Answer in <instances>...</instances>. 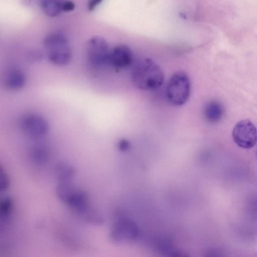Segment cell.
Instances as JSON below:
<instances>
[{
	"label": "cell",
	"mask_w": 257,
	"mask_h": 257,
	"mask_svg": "<svg viewBox=\"0 0 257 257\" xmlns=\"http://www.w3.org/2000/svg\"><path fill=\"white\" fill-rule=\"evenodd\" d=\"M130 144L129 142L125 139L121 140L118 143V149L122 152H125L130 148Z\"/></svg>",
	"instance_id": "18"
},
{
	"label": "cell",
	"mask_w": 257,
	"mask_h": 257,
	"mask_svg": "<svg viewBox=\"0 0 257 257\" xmlns=\"http://www.w3.org/2000/svg\"><path fill=\"white\" fill-rule=\"evenodd\" d=\"M133 53L131 48L125 44H118L111 49L109 64L120 70L128 68L132 64Z\"/></svg>",
	"instance_id": "8"
},
{
	"label": "cell",
	"mask_w": 257,
	"mask_h": 257,
	"mask_svg": "<svg viewBox=\"0 0 257 257\" xmlns=\"http://www.w3.org/2000/svg\"><path fill=\"white\" fill-rule=\"evenodd\" d=\"M131 80L135 87L143 90L158 88L163 83L164 74L161 67L150 58H143L133 66Z\"/></svg>",
	"instance_id": "1"
},
{
	"label": "cell",
	"mask_w": 257,
	"mask_h": 257,
	"mask_svg": "<svg viewBox=\"0 0 257 257\" xmlns=\"http://www.w3.org/2000/svg\"><path fill=\"white\" fill-rule=\"evenodd\" d=\"M9 186V177L0 162V192L6 190Z\"/></svg>",
	"instance_id": "15"
},
{
	"label": "cell",
	"mask_w": 257,
	"mask_h": 257,
	"mask_svg": "<svg viewBox=\"0 0 257 257\" xmlns=\"http://www.w3.org/2000/svg\"><path fill=\"white\" fill-rule=\"evenodd\" d=\"M155 247L162 257H168L176 249L172 241L167 237H161L155 242Z\"/></svg>",
	"instance_id": "13"
},
{
	"label": "cell",
	"mask_w": 257,
	"mask_h": 257,
	"mask_svg": "<svg viewBox=\"0 0 257 257\" xmlns=\"http://www.w3.org/2000/svg\"><path fill=\"white\" fill-rule=\"evenodd\" d=\"M74 172L73 167L66 163H60L56 167V176L59 182H69Z\"/></svg>",
	"instance_id": "12"
},
{
	"label": "cell",
	"mask_w": 257,
	"mask_h": 257,
	"mask_svg": "<svg viewBox=\"0 0 257 257\" xmlns=\"http://www.w3.org/2000/svg\"><path fill=\"white\" fill-rule=\"evenodd\" d=\"M25 80V76L21 70L13 69L10 70L6 74L5 84L9 89L18 90L24 86Z\"/></svg>",
	"instance_id": "10"
},
{
	"label": "cell",
	"mask_w": 257,
	"mask_h": 257,
	"mask_svg": "<svg viewBox=\"0 0 257 257\" xmlns=\"http://www.w3.org/2000/svg\"><path fill=\"white\" fill-rule=\"evenodd\" d=\"M75 8L74 4L71 1H63V9L64 12H69Z\"/></svg>",
	"instance_id": "19"
},
{
	"label": "cell",
	"mask_w": 257,
	"mask_h": 257,
	"mask_svg": "<svg viewBox=\"0 0 257 257\" xmlns=\"http://www.w3.org/2000/svg\"><path fill=\"white\" fill-rule=\"evenodd\" d=\"M110 51L109 44L102 37L93 36L87 42V58L93 67H102L109 64Z\"/></svg>",
	"instance_id": "4"
},
{
	"label": "cell",
	"mask_w": 257,
	"mask_h": 257,
	"mask_svg": "<svg viewBox=\"0 0 257 257\" xmlns=\"http://www.w3.org/2000/svg\"><path fill=\"white\" fill-rule=\"evenodd\" d=\"M63 2L46 0L41 2L40 6L43 12L48 16L56 17L63 12Z\"/></svg>",
	"instance_id": "11"
},
{
	"label": "cell",
	"mask_w": 257,
	"mask_h": 257,
	"mask_svg": "<svg viewBox=\"0 0 257 257\" xmlns=\"http://www.w3.org/2000/svg\"><path fill=\"white\" fill-rule=\"evenodd\" d=\"M44 46L49 61L59 66L67 64L71 60L72 51L66 36L60 32H54L44 39Z\"/></svg>",
	"instance_id": "2"
},
{
	"label": "cell",
	"mask_w": 257,
	"mask_h": 257,
	"mask_svg": "<svg viewBox=\"0 0 257 257\" xmlns=\"http://www.w3.org/2000/svg\"><path fill=\"white\" fill-rule=\"evenodd\" d=\"M139 233V228L135 221L127 217L120 216L112 225L110 236L113 240L123 243L136 240Z\"/></svg>",
	"instance_id": "5"
},
{
	"label": "cell",
	"mask_w": 257,
	"mask_h": 257,
	"mask_svg": "<svg viewBox=\"0 0 257 257\" xmlns=\"http://www.w3.org/2000/svg\"><path fill=\"white\" fill-rule=\"evenodd\" d=\"M202 257H224V256L219 249L214 247H208L204 250Z\"/></svg>",
	"instance_id": "16"
},
{
	"label": "cell",
	"mask_w": 257,
	"mask_h": 257,
	"mask_svg": "<svg viewBox=\"0 0 257 257\" xmlns=\"http://www.w3.org/2000/svg\"><path fill=\"white\" fill-rule=\"evenodd\" d=\"M168 257H190L187 253L175 249Z\"/></svg>",
	"instance_id": "20"
},
{
	"label": "cell",
	"mask_w": 257,
	"mask_h": 257,
	"mask_svg": "<svg viewBox=\"0 0 257 257\" xmlns=\"http://www.w3.org/2000/svg\"><path fill=\"white\" fill-rule=\"evenodd\" d=\"M20 126L26 135L33 139L44 137L49 130L46 120L35 113H29L23 116L20 121Z\"/></svg>",
	"instance_id": "7"
},
{
	"label": "cell",
	"mask_w": 257,
	"mask_h": 257,
	"mask_svg": "<svg viewBox=\"0 0 257 257\" xmlns=\"http://www.w3.org/2000/svg\"><path fill=\"white\" fill-rule=\"evenodd\" d=\"M30 156L34 163L38 165H42L47 162L48 152L43 146H36L31 150Z\"/></svg>",
	"instance_id": "14"
},
{
	"label": "cell",
	"mask_w": 257,
	"mask_h": 257,
	"mask_svg": "<svg viewBox=\"0 0 257 257\" xmlns=\"http://www.w3.org/2000/svg\"><path fill=\"white\" fill-rule=\"evenodd\" d=\"M27 57L31 61H36L41 59L42 54L37 50H32L28 52Z\"/></svg>",
	"instance_id": "17"
},
{
	"label": "cell",
	"mask_w": 257,
	"mask_h": 257,
	"mask_svg": "<svg viewBox=\"0 0 257 257\" xmlns=\"http://www.w3.org/2000/svg\"><path fill=\"white\" fill-rule=\"evenodd\" d=\"M101 2L99 0L90 1L88 4V9L89 11H93Z\"/></svg>",
	"instance_id": "21"
},
{
	"label": "cell",
	"mask_w": 257,
	"mask_h": 257,
	"mask_svg": "<svg viewBox=\"0 0 257 257\" xmlns=\"http://www.w3.org/2000/svg\"><path fill=\"white\" fill-rule=\"evenodd\" d=\"M224 113L223 105L218 101L214 100L207 102L203 110L205 119L211 123L219 122L223 117Z\"/></svg>",
	"instance_id": "9"
},
{
	"label": "cell",
	"mask_w": 257,
	"mask_h": 257,
	"mask_svg": "<svg viewBox=\"0 0 257 257\" xmlns=\"http://www.w3.org/2000/svg\"><path fill=\"white\" fill-rule=\"evenodd\" d=\"M232 136L238 147L246 149L252 148L256 142V127L250 120H241L234 126Z\"/></svg>",
	"instance_id": "6"
},
{
	"label": "cell",
	"mask_w": 257,
	"mask_h": 257,
	"mask_svg": "<svg viewBox=\"0 0 257 257\" xmlns=\"http://www.w3.org/2000/svg\"><path fill=\"white\" fill-rule=\"evenodd\" d=\"M191 92V83L187 74L183 71L174 73L169 80L166 89L168 101L174 106L184 104Z\"/></svg>",
	"instance_id": "3"
}]
</instances>
